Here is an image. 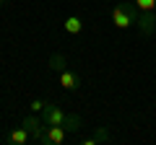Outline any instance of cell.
<instances>
[{
    "label": "cell",
    "instance_id": "8",
    "mask_svg": "<svg viewBox=\"0 0 156 145\" xmlns=\"http://www.w3.org/2000/svg\"><path fill=\"white\" fill-rule=\"evenodd\" d=\"M29 140H31V132H29L26 127H18V130H13V132L8 135V143L11 145H26Z\"/></svg>",
    "mask_w": 156,
    "mask_h": 145
},
{
    "label": "cell",
    "instance_id": "6",
    "mask_svg": "<svg viewBox=\"0 0 156 145\" xmlns=\"http://www.w3.org/2000/svg\"><path fill=\"white\" fill-rule=\"evenodd\" d=\"M60 83H62V88H65V91H78L81 86H83V80L78 78L73 70H68V67H65V70H60Z\"/></svg>",
    "mask_w": 156,
    "mask_h": 145
},
{
    "label": "cell",
    "instance_id": "5",
    "mask_svg": "<svg viewBox=\"0 0 156 145\" xmlns=\"http://www.w3.org/2000/svg\"><path fill=\"white\" fill-rule=\"evenodd\" d=\"M135 26H138V31L143 34V36H151V34L156 31V13L154 11H140Z\"/></svg>",
    "mask_w": 156,
    "mask_h": 145
},
{
    "label": "cell",
    "instance_id": "3",
    "mask_svg": "<svg viewBox=\"0 0 156 145\" xmlns=\"http://www.w3.org/2000/svg\"><path fill=\"white\" fill-rule=\"evenodd\" d=\"M68 130L60 127V124H47L44 132H42V137H39V145H62L68 140Z\"/></svg>",
    "mask_w": 156,
    "mask_h": 145
},
{
    "label": "cell",
    "instance_id": "4",
    "mask_svg": "<svg viewBox=\"0 0 156 145\" xmlns=\"http://www.w3.org/2000/svg\"><path fill=\"white\" fill-rule=\"evenodd\" d=\"M23 127L31 132V140L34 143H39V137H42V132H44V119H42V114L37 117V112H29V114H23Z\"/></svg>",
    "mask_w": 156,
    "mask_h": 145
},
{
    "label": "cell",
    "instance_id": "2",
    "mask_svg": "<svg viewBox=\"0 0 156 145\" xmlns=\"http://www.w3.org/2000/svg\"><path fill=\"white\" fill-rule=\"evenodd\" d=\"M138 13L140 11L135 8V3H130V0H117V5L112 8V23L117 29H130L138 21Z\"/></svg>",
    "mask_w": 156,
    "mask_h": 145
},
{
    "label": "cell",
    "instance_id": "11",
    "mask_svg": "<svg viewBox=\"0 0 156 145\" xmlns=\"http://www.w3.org/2000/svg\"><path fill=\"white\" fill-rule=\"evenodd\" d=\"M138 11H154L156 8V0H133Z\"/></svg>",
    "mask_w": 156,
    "mask_h": 145
},
{
    "label": "cell",
    "instance_id": "9",
    "mask_svg": "<svg viewBox=\"0 0 156 145\" xmlns=\"http://www.w3.org/2000/svg\"><path fill=\"white\" fill-rule=\"evenodd\" d=\"M62 26H65V31H68V34H81V29H83V21H81L78 16H68Z\"/></svg>",
    "mask_w": 156,
    "mask_h": 145
},
{
    "label": "cell",
    "instance_id": "1",
    "mask_svg": "<svg viewBox=\"0 0 156 145\" xmlns=\"http://www.w3.org/2000/svg\"><path fill=\"white\" fill-rule=\"evenodd\" d=\"M42 119H44V124H60V127H65L70 135L78 132V130L83 127V122H81V117H78V114H68L65 109L50 104V101H47V106L42 109Z\"/></svg>",
    "mask_w": 156,
    "mask_h": 145
},
{
    "label": "cell",
    "instance_id": "7",
    "mask_svg": "<svg viewBox=\"0 0 156 145\" xmlns=\"http://www.w3.org/2000/svg\"><path fill=\"white\" fill-rule=\"evenodd\" d=\"M109 140H112L109 127H94V137H86L83 145H99V143H109Z\"/></svg>",
    "mask_w": 156,
    "mask_h": 145
},
{
    "label": "cell",
    "instance_id": "12",
    "mask_svg": "<svg viewBox=\"0 0 156 145\" xmlns=\"http://www.w3.org/2000/svg\"><path fill=\"white\" fill-rule=\"evenodd\" d=\"M44 106H47V101H44V99H34L29 109H31V112H37V114H42V109H44Z\"/></svg>",
    "mask_w": 156,
    "mask_h": 145
},
{
    "label": "cell",
    "instance_id": "10",
    "mask_svg": "<svg viewBox=\"0 0 156 145\" xmlns=\"http://www.w3.org/2000/svg\"><path fill=\"white\" fill-rule=\"evenodd\" d=\"M47 65H50L52 70H57V72H60V70H65V65H68V57H65V55H52L50 60H47Z\"/></svg>",
    "mask_w": 156,
    "mask_h": 145
},
{
    "label": "cell",
    "instance_id": "13",
    "mask_svg": "<svg viewBox=\"0 0 156 145\" xmlns=\"http://www.w3.org/2000/svg\"><path fill=\"white\" fill-rule=\"evenodd\" d=\"M3 3H8V0H0V5H3Z\"/></svg>",
    "mask_w": 156,
    "mask_h": 145
}]
</instances>
